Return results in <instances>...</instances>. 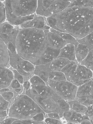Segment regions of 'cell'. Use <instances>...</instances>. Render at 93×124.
Here are the masks:
<instances>
[{
	"label": "cell",
	"mask_w": 93,
	"mask_h": 124,
	"mask_svg": "<svg viewBox=\"0 0 93 124\" xmlns=\"http://www.w3.org/2000/svg\"><path fill=\"white\" fill-rule=\"evenodd\" d=\"M15 47L22 59L35 66L50 63L60 53V50L49 46L44 31L36 28H20L16 37Z\"/></svg>",
	"instance_id": "1"
},
{
	"label": "cell",
	"mask_w": 93,
	"mask_h": 124,
	"mask_svg": "<svg viewBox=\"0 0 93 124\" xmlns=\"http://www.w3.org/2000/svg\"><path fill=\"white\" fill-rule=\"evenodd\" d=\"M46 18L51 28L69 33L81 39L93 31V8L69 7L56 14Z\"/></svg>",
	"instance_id": "2"
},
{
	"label": "cell",
	"mask_w": 93,
	"mask_h": 124,
	"mask_svg": "<svg viewBox=\"0 0 93 124\" xmlns=\"http://www.w3.org/2000/svg\"><path fill=\"white\" fill-rule=\"evenodd\" d=\"M43 113L42 109L30 96L24 93L17 95L11 102L8 117L19 120H31L39 113Z\"/></svg>",
	"instance_id": "3"
},
{
	"label": "cell",
	"mask_w": 93,
	"mask_h": 124,
	"mask_svg": "<svg viewBox=\"0 0 93 124\" xmlns=\"http://www.w3.org/2000/svg\"><path fill=\"white\" fill-rule=\"evenodd\" d=\"M38 0H4L6 21L14 25L20 18L36 14Z\"/></svg>",
	"instance_id": "4"
},
{
	"label": "cell",
	"mask_w": 93,
	"mask_h": 124,
	"mask_svg": "<svg viewBox=\"0 0 93 124\" xmlns=\"http://www.w3.org/2000/svg\"><path fill=\"white\" fill-rule=\"evenodd\" d=\"M74 0H38L36 14L48 17L68 7Z\"/></svg>",
	"instance_id": "5"
},
{
	"label": "cell",
	"mask_w": 93,
	"mask_h": 124,
	"mask_svg": "<svg viewBox=\"0 0 93 124\" xmlns=\"http://www.w3.org/2000/svg\"><path fill=\"white\" fill-rule=\"evenodd\" d=\"M47 85L60 97L66 101H72L76 99L78 87L68 81H56L49 79Z\"/></svg>",
	"instance_id": "6"
},
{
	"label": "cell",
	"mask_w": 93,
	"mask_h": 124,
	"mask_svg": "<svg viewBox=\"0 0 93 124\" xmlns=\"http://www.w3.org/2000/svg\"><path fill=\"white\" fill-rule=\"evenodd\" d=\"M24 93L31 98L45 113H57L59 114L61 118H63V114L61 112L57 103V101L61 98L60 97H42L36 94L26 92H25Z\"/></svg>",
	"instance_id": "7"
},
{
	"label": "cell",
	"mask_w": 93,
	"mask_h": 124,
	"mask_svg": "<svg viewBox=\"0 0 93 124\" xmlns=\"http://www.w3.org/2000/svg\"><path fill=\"white\" fill-rule=\"evenodd\" d=\"M44 31L46 33L48 43L52 48L60 50L67 44V43L57 33L50 30Z\"/></svg>",
	"instance_id": "8"
},
{
	"label": "cell",
	"mask_w": 93,
	"mask_h": 124,
	"mask_svg": "<svg viewBox=\"0 0 93 124\" xmlns=\"http://www.w3.org/2000/svg\"><path fill=\"white\" fill-rule=\"evenodd\" d=\"M14 79L11 69L8 67L0 66V89L9 87Z\"/></svg>",
	"instance_id": "9"
},
{
	"label": "cell",
	"mask_w": 93,
	"mask_h": 124,
	"mask_svg": "<svg viewBox=\"0 0 93 124\" xmlns=\"http://www.w3.org/2000/svg\"><path fill=\"white\" fill-rule=\"evenodd\" d=\"M47 24L44 17L36 14L33 19L18 27L20 28H34L44 30V27Z\"/></svg>",
	"instance_id": "10"
},
{
	"label": "cell",
	"mask_w": 93,
	"mask_h": 124,
	"mask_svg": "<svg viewBox=\"0 0 93 124\" xmlns=\"http://www.w3.org/2000/svg\"><path fill=\"white\" fill-rule=\"evenodd\" d=\"M92 80H93V71L85 66L80 64H77L75 73V82L74 83L79 81Z\"/></svg>",
	"instance_id": "11"
},
{
	"label": "cell",
	"mask_w": 93,
	"mask_h": 124,
	"mask_svg": "<svg viewBox=\"0 0 93 124\" xmlns=\"http://www.w3.org/2000/svg\"><path fill=\"white\" fill-rule=\"evenodd\" d=\"M82 98H90L93 100V80L78 87L76 100Z\"/></svg>",
	"instance_id": "12"
},
{
	"label": "cell",
	"mask_w": 93,
	"mask_h": 124,
	"mask_svg": "<svg viewBox=\"0 0 93 124\" xmlns=\"http://www.w3.org/2000/svg\"><path fill=\"white\" fill-rule=\"evenodd\" d=\"M66 58L71 62H75L78 64L76 58L75 46L72 44H67L60 50V53L58 58Z\"/></svg>",
	"instance_id": "13"
},
{
	"label": "cell",
	"mask_w": 93,
	"mask_h": 124,
	"mask_svg": "<svg viewBox=\"0 0 93 124\" xmlns=\"http://www.w3.org/2000/svg\"><path fill=\"white\" fill-rule=\"evenodd\" d=\"M77 64L75 62H71L66 65L61 71L65 74L67 80L72 83L75 82V73Z\"/></svg>",
	"instance_id": "14"
},
{
	"label": "cell",
	"mask_w": 93,
	"mask_h": 124,
	"mask_svg": "<svg viewBox=\"0 0 93 124\" xmlns=\"http://www.w3.org/2000/svg\"><path fill=\"white\" fill-rule=\"evenodd\" d=\"M9 62V55L6 45L0 38V66L8 67Z\"/></svg>",
	"instance_id": "15"
},
{
	"label": "cell",
	"mask_w": 93,
	"mask_h": 124,
	"mask_svg": "<svg viewBox=\"0 0 93 124\" xmlns=\"http://www.w3.org/2000/svg\"><path fill=\"white\" fill-rule=\"evenodd\" d=\"M83 115L80 113L69 110L63 113V118L67 122L80 124L83 120Z\"/></svg>",
	"instance_id": "16"
},
{
	"label": "cell",
	"mask_w": 93,
	"mask_h": 124,
	"mask_svg": "<svg viewBox=\"0 0 93 124\" xmlns=\"http://www.w3.org/2000/svg\"><path fill=\"white\" fill-rule=\"evenodd\" d=\"M50 63L46 65H41L35 66L34 74L39 76L46 84L49 80V74L51 71L49 68Z\"/></svg>",
	"instance_id": "17"
},
{
	"label": "cell",
	"mask_w": 93,
	"mask_h": 124,
	"mask_svg": "<svg viewBox=\"0 0 93 124\" xmlns=\"http://www.w3.org/2000/svg\"><path fill=\"white\" fill-rule=\"evenodd\" d=\"M20 28L6 21L0 24V33H5L9 35H17Z\"/></svg>",
	"instance_id": "18"
},
{
	"label": "cell",
	"mask_w": 93,
	"mask_h": 124,
	"mask_svg": "<svg viewBox=\"0 0 93 124\" xmlns=\"http://www.w3.org/2000/svg\"><path fill=\"white\" fill-rule=\"evenodd\" d=\"M90 49L83 44L79 43L75 47L76 58L78 64L81 63L85 59L89 54Z\"/></svg>",
	"instance_id": "19"
},
{
	"label": "cell",
	"mask_w": 93,
	"mask_h": 124,
	"mask_svg": "<svg viewBox=\"0 0 93 124\" xmlns=\"http://www.w3.org/2000/svg\"><path fill=\"white\" fill-rule=\"evenodd\" d=\"M71 62L66 58H57L50 63L49 68L51 71H61L62 69Z\"/></svg>",
	"instance_id": "20"
},
{
	"label": "cell",
	"mask_w": 93,
	"mask_h": 124,
	"mask_svg": "<svg viewBox=\"0 0 93 124\" xmlns=\"http://www.w3.org/2000/svg\"><path fill=\"white\" fill-rule=\"evenodd\" d=\"M0 124H45L44 122H38L31 120H19L12 118H6L0 120Z\"/></svg>",
	"instance_id": "21"
},
{
	"label": "cell",
	"mask_w": 93,
	"mask_h": 124,
	"mask_svg": "<svg viewBox=\"0 0 93 124\" xmlns=\"http://www.w3.org/2000/svg\"><path fill=\"white\" fill-rule=\"evenodd\" d=\"M10 104V102L6 100L0 94V120L8 118Z\"/></svg>",
	"instance_id": "22"
},
{
	"label": "cell",
	"mask_w": 93,
	"mask_h": 124,
	"mask_svg": "<svg viewBox=\"0 0 93 124\" xmlns=\"http://www.w3.org/2000/svg\"><path fill=\"white\" fill-rule=\"evenodd\" d=\"M50 31L57 33L61 38H62L64 40H65L67 44H74L75 46V47H76L79 44L76 39L69 33L60 32L51 28L50 29Z\"/></svg>",
	"instance_id": "23"
},
{
	"label": "cell",
	"mask_w": 93,
	"mask_h": 124,
	"mask_svg": "<svg viewBox=\"0 0 93 124\" xmlns=\"http://www.w3.org/2000/svg\"><path fill=\"white\" fill-rule=\"evenodd\" d=\"M70 107V110L84 114L87 110V108L82 105L77 100L68 102Z\"/></svg>",
	"instance_id": "24"
},
{
	"label": "cell",
	"mask_w": 93,
	"mask_h": 124,
	"mask_svg": "<svg viewBox=\"0 0 93 124\" xmlns=\"http://www.w3.org/2000/svg\"><path fill=\"white\" fill-rule=\"evenodd\" d=\"M77 40L79 43L87 46L90 51L93 49V31L84 38Z\"/></svg>",
	"instance_id": "25"
},
{
	"label": "cell",
	"mask_w": 93,
	"mask_h": 124,
	"mask_svg": "<svg viewBox=\"0 0 93 124\" xmlns=\"http://www.w3.org/2000/svg\"><path fill=\"white\" fill-rule=\"evenodd\" d=\"M49 79L56 81H67L65 74L61 71H51L49 74Z\"/></svg>",
	"instance_id": "26"
},
{
	"label": "cell",
	"mask_w": 93,
	"mask_h": 124,
	"mask_svg": "<svg viewBox=\"0 0 93 124\" xmlns=\"http://www.w3.org/2000/svg\"><path fill=\"white\" fill-rule=\"evenodd\" d=\"M19 65L23 70L28 73H34L35 69V66L32 63L23 59Z\"/></svg>",
	"instance_id": "27"
},
{
	"label": "cell",
	"mask_w": 93,
	"mask_h": 124,
	"mask_svg": "<svg viewBox=\"0 0 93 124\" xmlns=\"http://www.w3.org/2000/svg\"><path fill=\"white\" fill-rule=\"evenodd\" d=\"M80 64L86 66L93 73V49L90 51L87 57Z\"/></svg>",
	"instance_id": "28"
},
{
	"label": "cell",
	"mask_w": 93,
	"mask_h": 124,
	"mask_svg": "<svg viewBox=\"0 0 93 124\" xmlns=\"http://www.w3.org/2000/svg\"><path fill=\"white\" fill-rule=\"evenodd\" d=\"M73 6H80L93 8V0H74L69 7Z\"/></svg>",
	"instance_id": "29"
},
{
	"label": "cell",
	"mask_w": 93,
	"mask_h": 124,
	"mask_svg": "<svg viewBox=\"0 0 93 124\" xmlns=\"http://www.w3.org/2000/svg\"><path fill=\"white\" fill-rule=\"evenodd\" d=\"M57 103L59 107V109L61 113L63 114L64 112L70 110V107L67 101L65 100L60 98L57 101Z\"/></svg>",
	"instance_id": "30"
},
{
	"label": "cell",
	"mask_w": 93,
	"mask_h": 124,
	"mask_svg": "<svg viewBox=\"0 0 93 124\" xmlns=\"http://www.w3.org/2000/svg\"><path fill=\"white\" fill-rule=\"evenodd\" d=\"M31 85H47L45 82L39 76L34 74L29 80Z\"/></svg>",
	"instance_id": "31"
},
{
	"label": "cell",
	"mask_w": 93,
	"mask_h": 124,
	"mask_svg": "<svg viewBox=\"0 0 93 124\" xmlns=\"http://www.w3.org/2000/svg\"><path fill=\"white\" fill-rule=\"evenodd\" d=\"M6 100L9 101L10 103L12 102L15 98L17 96L13 91H9L0 93Z\"/></svg>",
	"instance_id": "32"
},
{
	"label": "cell",
	"mask_w": 93,
	"mask_h": 124,
	"mask_svg": "<svg viewBox=\"0 0 93 124\" xmlns=\"http://www.w3.org/2000/svg\"><path fill=\"white\" fill-rule=\"evenodd\" d=\"M6 20L5 9L3 2L0 0V24Z\"/></svg>",
	"instance_id": "33"
},
{
	"label": "cell",
	"mask_w": 93,
	"mask_h": 124,
	"mask_svg": "<svg viewBox=\"0 0 93 124\" xmlns=\"http://www.w3.org/2000/svg\"><path fill=\"white\" fill-rule=\"evenodd\" d=\"M77 100L79 101L82 105L88 107L93 105V100L90 98H78Z\"/></svg>",
	"instance_id": "34"
},
{
	"label": "cell",
	"mask_w": 93,
	"mask_h": 124,
	"mask_svg": "<svg viewBox=\"0 0 93 124\" xmlns=\"http://www.w3.org/2000/svg\"><path fill=\"white\" fill-rule=\"evenodd\" d=\"M12 71L14 74V79H17L21 85H22L25 81L24 77L20 74L16 69H13Z\"/></svg>",
	"instance_id": "35"
},
{
	"label": "cell",
	"mask_w": 93,
	"mask_h": 124,
	"mask_svg": "<svg viewBox=\"0 0 93 124\" xmlns=\"http://www.w3.org/2000/svg\"><path fill=\"white\" fill-rule=\"evenodd\" d=\"M8 52L12 54H16L17 53L15 45L11 42H8L6 44Z\"/></svg>",
	"instance_id": "36"
},
{
	"label": "cell",
	"mask_w": 93,
	"mask_h": 124,
	"mask_svg": "<svg viewBox=\"0 0 93 124\" xmlns=\"http://www.w3.org/2000/svg\"><path fill=\"white\" fill-rule=\"evenodd\" d=\"M45 124H63L60 120L53 119L47 117L44 121Z\"/></svg>",
	"instance_id": "37"
},
{
	"label": "cell",
	"mask_w": 93,
	"mask_h": 124,
	"mask_svg": "<svg viewBox=\"0 0 93 124\" xmlns=\"http://www.w3.org/2000/svg\"><path fill=\"white\" fill-rule=\"evenodd\" d=\"M22 85L17 80L14 79L11 83L9 87H11V89L12 90L15 89L20 88L22 86Z\"/></svg>",
	"instance_id": "38"
},
{
	"label": "cell",
	"mask_w": 93,
	"mask_h": 124,
	"mask_svg": "<svg viewBox=\"0 0 93 124\" xmlns=\"http://www.w3.org/2000/svg\"><path fill=\"white\" fill-rule=\"evenodd\" d=\"M16 69L20 74L22 75L23 77L29 76L31 75V74L32 73H28V72L25 71L19 65L17 66Z\"/></svg>",
	"instance_id": "39"
},
{
	"label": "cell",
	"mask_w": 93,
	"mask_h": 124,
	"mask_svg": "<svg viewBox=\"0 0 93 124\" xmlns=\"http://www.w3.org/2000/svg\"><path fill=\"white\" fill-rule=\"evenodd\" d=\"M47 118V116L44 114L39 113L37 114L34 118L33 120L38 122L44 121L45 118Z\"/></svg>",
	"instance_id": "40"
},
{
	"label": "cell",
	"mask_w": 93,
	"mask_h": 124,
	"mask_svg": "<svg viewBox=\"0 0 93 124\" xmlns=\"http://www.w3.org/2000/svg\"><path fill=\"white\" fill-rule=\"evenodd\" d=\"M47 117L53 119H59L60 120L61 118L60 117L59 114L57 113H51L47 114Z\"/></svg>",
	"instance_id": "41"
},
{
	"label": "cell",
	"mask_w": 93,
	"mask_h": 124,
	"mask_svg": "<svg viewBox=\"0 0 93 124\" xmlns=\"http://www.w3.org/2000/svg\"><path fill=\"white\" fill-rule=\"evenodd\" d=\"M87 108V111L84 114L89 118H90L93 116V105L90 106Z\"/></svg>",
	"instance_id": "42"
},
{
	"label": "cell",
	"mask_w": 93,
	"mask_h": 124,
	"mask_svg": "<svg viewBox=\"0 0 93 124\" xmlns=\"http://www.w3.org/2000/svg\"><path fill=\"white\" fill-rule=\"evenodd\" d=\"M25 91L29 90L31 87V84L29 81H25L22 85Z\"/></svg>",
	"instance_id": "43"
},
{
	"label": "cell",
	"mask_w": 93,
	"mask_h": 124,
	"mask_svg": "<svg viewBox=\"0 0 93 124\" xmlns=\"http://www.w3.org/2000/svg\"><path fill=\"white\" fill-rule=\"evenodd\" d=\"M80 124H93V121L89 119H85L83 120Z\"/></svg>",
	"instance_id": "44"
},
{
	"label": "cell",
	"mask_w": 93,
	"mask_h": 124,
	"mask_svg": "<svg viewBox=\"0 0 93 124\" xmlns=\"http://www.w3.org/2000/svg\"><path fill=\"white\" fill-rule=\"evenodd\" d=\"M90 120H91V121H93V116H92V117H90Z\"/></svg>",
	"instance_id": "45"
},
{
	"label": "cell",
	"mask_w": 93,
	"mask_h": 124,
	"mask_svg": "<svg viewBox=\"0 0 93 124\" xmlns=\"http://www.w3.org/2000/svg\"><path fill=\"white\" fill-rule=\"evenodd\" d=\"M67 124H75V123H68V122H67Z\"/></svg>",
	"instance_id": "46"
},
{
	"label": "cell",
	"mask_w": 93,
	"mask_h": 124,
	"mask_svg": "<svg viewBox=\"0 0 93 124\" xmlns=\"http://www.w3.org/2000/svg\"><path fill=\"white\" fill-rule=\"evenodd\" d=\"M0 0L1 1H2V2H3L4 1V0Z\"/></svg>",
	"instance_id": "47"
}]
</instances>
